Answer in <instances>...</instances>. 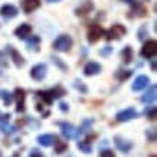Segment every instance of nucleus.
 <instances>
[{
    "label": "nucleus",
    "instance_id": "1",
    "mask_svg": "<svg viewBox=\"0 0 157 157\" xmlns=\"http://www.w3.org/2000/svg\"><path fill=\"white\" fill-rule=\"evenodd\" d=\"M58 125L61 127V131L63 134V137L68 138V140H78V138L81 137V130L75 127L74 124L71 123H67V121H61V123H58Z\"/></svg>",
    "mask_w": 157,
    "mask_h": 157
},
{
    "label": "nucleus",
    "instance_id": "2",
    "mask_svg": "<svg viewBox=\"0 0 157 157\" xmlns=\"http://www.w3.org/2000/svg\"><path fill=\"white\" fill-rule=\"evenodd\" d=\"M72 48V38L68 35H61L59 38L53 42V49L58 52H68Z\"/></svg>",
    "mask_w": 157,
    "mask_h": 157
},
{
    "label": "nucleus",
    "instance_id": "3",
    "mask_svg": "<svg viewBox=\"0 0 157 157\" xmlns=\"http://www.w3.org/2000/svg\"><path fill=\"white\" fill-rule=\"evenodd\" d=\"M141 56L147 58V59H151L153 56H156L157 53V42L156 40H147V42L143 45L141 48Z\"/></svg>",
    "mask_w": 157,
    "mask_h": 157
},
{
    "label": "nucleus",
    "instance_id": "4",
    "mask_svg": "<svg viewBox=\"0 0 157 157\" xmlns=\"http://www.w3.org/2000/svg\"><path fill=\"white\" fill-rule=\"evenodd\" d=\"M136 117H138L137 109L133 108V107H128V108L123 109V111H120L115 118H117V121H120V123H127V121L136 118Z\"/></svg>",
    "mask_w": 157,
    "mask_h": 157
},
{
    "label": "nucleus",
    "instance_id": "5",
    "mask_svg": "<svg viewBox=\"0 0 157 157\" xmlns=\"http://www.w3.org/2000/svg\"><path fill=\"white\" fill-rule=\"evenodd\" d=\"M125 28H124L123 25H114L113 28H109L108 30H107V39L108 40H113V39H120L121 36H124L125 35Z\"/></svg>",
    "mask_w": 157,
    "mask_h": 157
},
{
    "label": "nucleus",
    "instance_id": "6",
    "mask_svg": "<svg viewBox=\"0 0 157 157\" xmlns=\"http://www.w3.org/2000/svg\"><path fill=\"white\" fill-rule=\"evenodd\" d=\"M46 72H48V68L45 63H38L35 65L32 69H30V76L33 78L35 81H42L43 78L46 76Z\"/></svg>",
    "mask_w": 157,
    "mask_h": 157
},
{
    "label": "nucleus",
    "instance_id": "7",
    "mask_svg": "<svg viewBox=\"0 0 157 157\" xmlns=\"http://www.w3.org/2000/svg\"><path fill=\"white\" fill-rule=\"evenodd\" d=\"M104 35V29L101 28L100 25H92L88 30V42L95 43L97 40H100Z\"/></svg>",
    "mask_w": 157,
    "mask_h": 157
},
{
    "label": "nucleus",
    "instance_id": "8",
    "mask_svg": "<svg viewBox=\"0 0 157 157\" xmlns=\"http://www.w3.org/2000/svg\"><path fill=\"white\" fill-rule=\"evenodd\" d=\"M9 117L10 115H7V114L0 115V131L3 134H12L14 131V127L10 124Z\"/></svg>",
    "mask_w": 157,
    "mask_h": 157
},
{
    "label": "nucleus",
    "instance_id": "9",
    "mask_svg": "<svg viewBox=\"0 0 157 157\" xmlns=\"http://www.w3.org/2000/svg\"><path fill=\"white\" fill-rule=\"evenodd\" d=\"M114 144L121 153H128V151H131V148H133V143H131V141L124 140V138H121V137H114Z\"/></svg>",
    "mask_w": 157,
    "mask_h": 157
},
{
    "label": "nucleus",
    "instance_id": "10",
    "mask_svg": "<svg viewBox=\"0 0 157 157\" xmlns=\"http://www.w3.org/2000/svg\"><path fill=\"white\" fill-rule=\"evenodd\" d=\"M102 71V68H101V65L98 63V62H94L91 61L88 62L85 65V68H84V74H85L86 76H94V75H98L100 72Z\"/></svg>",
    "mask_w": 157,
    "mask_h": 157
},
{
    "label": "nucleus",
    "instance_id": "11",
    "mask_svg": "<svg viewBox=\"0 0 157 157\" xmlns=\"http://www.w3.org/2000/svg\"><path fill=\"white\" fill-rule=\"evenodd\" d=\"M14 100H16V111L17 113H22V111H25V91L20 90V88H17V90L14 91Z\"/></svg>",
    "mask_w": 157,
    "mask_h": 157
},
{
    "label": "nucleus",
    "instance_id": "12",
    "mask_svg": "<svg viewBox=\"0 0 157 157\" xmlns=\"http://www.w3.org/2000/svg\"><path fill=\"white\" fill-rule=\"evenodd\" d=\"M17 9L14 7L13 5H5L0 7V14L5 17V19H13V17H16L17 16Z\"/></svg>",
    "mask_w": 157,
    "mask_h": 157
},
{
    "label": "nucleus",
    "instance_id": "13",
    "mask_svg": "<svg viewBox=\"0 0 157 157\" xmlns=\"http://www.w3.org/2000/svg\"><path fill=\"white\" fill-rule=\"evenodd\" d=\"M58 140V137L55 134H40L38 137V143L43 147H51L52 144H55V141Z\"/></svg>",
    "mask_w": 157,
    "mask_h": 157
},
{
    "label": "nucleus",
    "instance_id": "14",
    "mask_svg": "<svg viewBox=\"0 0 157 157\" xmlns=\"http://www.w3.org/2000/svg\"><path fill=\"white\" fill-rule=\"evenodd\" d=\"M30 33H32V26L28 23H22L14 30V35L19 39H26L28 36H30Z\"/></svg>",
    "mask_w": 157,
    "mask_h": 157
},
{
    "label": "nucleus",
    "instance_id": "15",
    "mask_svg": "<svg viewBox=\"0 0 157 157\" xmlns=\"http://www.w3.org/2000/svg\"><path fill=\"white\" fill-rule=\"evenodd\" d=\"M148 82H150L148 76L140 75V76H137V78H136V81L133 82L131 88H133V91H141V90H144V88H147Z\"/></svg>",
    "mask_w": 157,
    "mask_h": 157
},
{
    "label": "nucleus",
    "instance_id": "16",
    "mask_svg": "<svg viewBox=\"0 0 157 157\" xmlns=\"http://www.w3.org/2000/svg\"><path fill=\"white\" fill-rule=\"evenodd\" d=\"M156 97H157V86L156 85H151L150 88H148L147 92H146V94H143L141 101H143L144 104H154Z\"/></svg>",
    "mask_w": 157,
    "mask_h": 157
},
{
    "label": "nucleus",
    "instance_id": "17",
    "mask_svg": "<svg viewBox=\"0 0 157 157\" xmlns=\"http://www.w3.org/2000/svg\"><path fill=\"white\" fill-rule=\"evenodd\" d=\"M40 6V0H22V9L25 13H32Z\"/></svg>",
    "mask_w": 157,
    "mask_h": 157
},
{
    "label": "nucleus",
    "instance_id": "18",
    "mask_svg": "<svg viewBox=\"0 0 157 157\" xmlns=\"http://www.w3.org/2000/svg\"><path fill=\"white\" fill-rule=\"evenodd\" d=\"M7 51H9V53H10V59L14 62V65L17 68H20L22 65L25 63V61H23V56L20 55L16 49L13 48V46H7Z\"/></svg>",
    "mask_w": 157,
    "mask_h": 157
},
{
    "label": "nucleus",
    "instance_id": "19",
    "mask_svg": "<svg viewBox=\"0 0 157 157\" xmlns=\"http://www.w3.org/2000/svg\"><path fill=\"white\" fill-rule=\"evenodd\" d=\"M92 9H94V5H92L91 2H84V3L75 10V13L78 14V16H85V14L91 13Z\"/></svg>",
    "mask_w": 157,
    "mask_h": 157
},
{
    "label": "nucleus",
    "instance_id": "20",
    "mask_svg": "<svg viewBox=\"0 0 157 157\" xmlns=\"http://www.w3.org/2000/svg\"><path fill=\"white\" fill-rule=\"evenodd\" d=\"M36 97L40 98V100H42L43 102H46V104H51L53 101L52 95L49 94V91H38V92H36Z\"/></svg>",
    "mask_w": 157,
    "mask_h": 157
},
{
    "label": "nucleus",
    "instance_id": "21",
    "mask_svg": "<svg viewBox=\"0 0 157 157\" xmlns=\"http://www.w3.org/2000/svg\"><path fill=\"white\" fill-rule=\"evenodd\" d=\"M67 150H68V144L58 138L56 141H55V153L56 154H62V153L67 151Z\"/></svg>",
    "mask_w": 157,
    "mask_h": 157
},
{
    "label": "nucleus",
    "instance_id": "22",
    "mask_svg": "<svg viewBox=\"0 0 157 157\" xmlns=\"http://www.w3.org/2000/svg\"><path fill=\"white\" fill-rule=\"evenodd\" d=\"M0 98L3 100V104L6 107H9L12 100H13V94H10L9 91H0Z\"/></svg>",
    "mask_w": 157,
    "mask_h": 157
},
{
    "label": "nucleus",
    "instance_id": "23",
    "mask_svg": "<svg viewBox=\"0 0 157 157\" xmlns=\"http://www.w3.org/2000/svg\"><path fill=\"white\" fill-rule=\"evenodd\" d=\"M78 148H79L82 153H85V154H90V153L92 151V146H91V143H88V141H79V143H78Z\"/></svg>",
    "mask_w": 157,
    "mask_h": 157
},
{
    "label": "nucleus",
    "instance_id": "24",
    "mask_svg": "<svg viewBox=\"0 0 157 157\" xmlns=\"http://www.w3.org/2000/svg\"><path fill=\"white\" fill-rule=\"evenodd\" d=\"M123 59L124 62H131V59H133V49L130 48V46H125V49L123 51Z\"/></svg>",
    "mask_w": 157,
    "mask_h": 157
},
{
    "label": "nucleus",
    "instance_id": "25",
    "mask_svg": "<svg viewBox=\"0 0 157 157\" xmlns=\"http://www.w3.org/2000/svg\"><path fill=\"white\" fill-rule=\"evenodd\" d=\"M39 42H40V38H39V36H32L30 39H28L26 46H28V49H33L39 45Z\"/></svg>",
    "mask_w": 157,
    "mask_h": 157
},
{
    "label": "nucleus",
    "instance_id": "26",
    "mask_svg": "<svg viewBox=\"0 0 157 157\" xmlns=\"http://www.w3.org/2000/svg\"><path fill=\"white\" fill-rule=\"evenodd\" d=\"M144 114L147 115V118L150 120H154L157 117V108L156 107H148V108H146V111H144Z\"/></svg>",
    "mask_w": 157,
    "mask_h": 157
},
{
    "label": "nucleus",
    "instance_id": "27",
    "mask_svg": "<svg viewBox=\"0 0 157 157\" xmlns=\"http://www.w3.org/2000/svg\"><path fill=\"white\" fill-rule=\"evenodd\" d=\"M130 75H131V71H128V69H120L117 72V78H118L120 81H124V79L130 78Z\"/></svg>",
    "mask_w": 157,
    "mask_h": 157
},
{
    "label": "nucleus",
    "instance_id": "28",
    "mask_svg": "<svg viewBox=\"0 0 157 157\" xmlns=\"http://www.w3.org/2000/svg\"><path fill=\"white\" fill-rule=\"evenodd\" d=\"M49 94L52 95V98H55V97H62L65 95V91H63V88H61V86H56V88H53L52 91H49Z\"/></svg>",
    "mask_w": 157,
    "mask_h": 157
},
{
    "label": "nucleus",
    "instance_id": "29",
    "mask_svg": "<svg viewBox=\"0 0 157 157\" xmlns=\"http://www.w3.org/2000/svg\"><path fill=\"white\" fill-rule=\"evenodd\" d=\"M92 124H94V120H85L84 124H82V127H81V133H86V131H90V128L92 127Z\"/></svg>",
    "mask_w": 157,
    "mask_h": 157
},
{
    "label": "nucleus",
    "instance_id": "30",
    "mask_svg": "<svg viewBox=\"0 0 157 157\" xmlns=\"http://www.w3.org/2000/svg\"><path fill=\"white\" fill-rule=\"evenodd\" d=\"M146 136H147V138L150 141H156V128H154V127L150 128L147 133H146Z\"/></svg>",
    "mask_w": 157,
    "mask_h": 157
},
{
    "label": "nucleus",
    "instance_id": "31",
    "mask_svg": "<svg viewBox=\"0 0 157 157\" xmlns=\"http://www.w3.org/2000/svg\"><path fill=\"white\" fill-rule=\"evenodd\" d=\"M52 61H53V63H55V65H58V67L61 68V69H67V67H65V63H63V62H61V59H59V58L52 56Z\"/></svg>",
    "mask_w": 157,
    "mask_h": 157
},
{
    "label": "nucleus",
    "instance_id": "32",
    "mask_svg": "<svg viewBox=\"0 0 157 157\" xmlns=\"http://www.w3.org/2000/svg\"><path fill=\"white\" fill-rule=\"evenodd\" d=\"M74 86H75L76 90H81L82 92H86V86H85V85H82V82H81V81H78V79H76V81L74 82Z\"/></svg>",
    "mask_w": 157,
    "mask_h": 157
},
{
    "label": "nucleus",
    "instance_id": "33",
    "mask_svg": "<svg viewBox=\"0 0 157 157\" xmlns=\"http://www.w3.org/2000/svg\"><path fill=\"white\" fill-rule=\"evenodd\" d=\"M100 157H115V154H114V151H111V150H102Z\"/></svg>",
    "mask_w": 157,
    "mask_h": 157
},
{
    "label": "nucleus",
    "instance_id": "34",
    "mask_svg": "<svg viewBox=\"0 0 157 157\" xmlns=\"http://www.w3.org/2000/svg\"><path fill=\"white\" fill-rule=\"evenodd\" d=\"M111 51H113L111 46H105L104 49H101L100 51V55H102V56H108L109 53H111Z\"/></svg>",
    "mask_w": 157,
    "mask_h": 157
},
{
    "label": "nucleus",
    "instance_id": "35",
    "mask_svg": "<svg viewBox=\"0 0 157 157\" xmlns=\"http://www.w3.org/2000/svg\"><path fill=\"white\" fill-rule=\"evenodd\" d=\"M29 157H45V156H43L42 153L39 151L38 148H33V150L30 151V154H29Z\"/></svg>",
    "mask_w": 157,
    "mask_h": 157
},
{
    "label": "nucleus",
    "instance_id": "36",
    "mask_svg": "<svg viewBox=\"0 0 157 157\" xmlns=\"http://www.w3.org/2000/svg\"><path fill=\"white\" fill-rule=\"evenodd\" d=\"M146 36H147V35H146V26H143V28L138 30V39H140V40H143Z\"/></svg>",
    "mask_w": 157,
    "mask_h": 157
},
{
    "label": "nucleus",
    "instance_id": "37",
    "mask_svg": "<svg viewBox=\"0 0 157 157\" xmlns=\"http://www.w3.org/2000/svg\"><path fill=\"white\" fill-rule=\"evenodd\" d=\"M59 108H61L62 111H68V107H67L65 102H61V104H59Z\"/></svg>",
    "mask_w": 157,
    "mask_h": 157
},
{
    "label": "nucleus",
    "instance_id": "38",
    "mask_svg": "<svg viewBox=\"0 0 157 157\" xmlns=\"http://www.w3.org/2000/svg\"><path fill=\"white\" fill-rule=\"evenodd\" d=\"M151 69L156 71V61H151Z\"/></svg>",
    "mask_w": 157,
    "mask_h": 157
},
{
    "label": "nucleus",
    "instance_id": "39",
    "mask_svg": "<svg viewBox=\"0 0 157 157\" xmlns=\"http://www.w3.org/2000/svg\"><path fill=\"white\" fill-rule=\"evenodd\" d=\"M46 2H49V3H55V2H59V0H46Z\"/></svg>",
    "mask_w": 157,
    "mask_h": 157
},
{
    "label": "nucleus",
    "instance_id": "40",
    "mask_svg": "<svg viewBox=\"0 0 157 157\" xmlns=\"http://www.w3.org/2000/svg\"><path fill=\"white\" fill-rule=\"evenodd\" d=\"M124 2H127V3H131V2H133V0H124Z\"/></svg>",
    "mask_w": 157,
    "mask_h": 157
},
{
    "label": "nucleus",
    "instance_id": "41",
    "mask_svg": "<svg viewBox=\"0 0 157 157\" xmlns=\"http://www.w3.org/2000/svg\"><path fill=\"white\" fill-rule=\"evenodd\" d=\"M13 157H19V153H16V154H14Z\"/></svg>",
    "mask_w": 157,
    "mask_h": 157
},
{
    "label": "nucleus",
    "instance_id": "42",
    "mask_svg": "<svg viewBox=\"0 0 157 157\" xmlns=\"http://www.w3.org/2000/svg\"><path fill=\"white\" fill-rule=\"evenodd\" d=\"M0 157H2V154H0Z\"/></svg>",
    "mask_w": 157,
    "mask_h": 157
}]
</instances>
